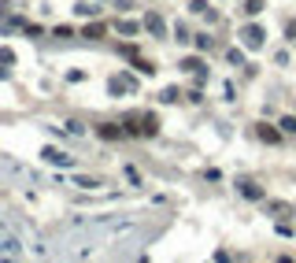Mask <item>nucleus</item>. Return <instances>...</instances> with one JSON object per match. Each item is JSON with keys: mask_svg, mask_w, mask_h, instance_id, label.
<instances>
[{"mask_svg": "<svg viewBox=\"0 0 296 263\" xmlns=\"http://www.w3.org/2000/svg\"><path fill=\"white\" fill-rule=\"evenodd\" d=\"M281 130H285V134H296V119H293V115H285V119H281Z\"/></svg>", "mask_w": 296, "mask_h": 263, "instance_id": "nucleus-5", "label": "nucleus"}, {"mask_svg": "<svg viewBox=\"0 0 296 263\" xmlns=\"http://www.w3.org/2000/svg\"><path fill=\"white\" fill-rule=\"evenodd\" d=\"M241 193H245V196H252V200H259V196H263V189H259V186H252V182H241Z\"/></svg>", "mask_w": 296, "mask_h": 263, "instance_id": "nucleus-2", "label": "nucleus"}, {"mask_svg": "<svg viewBox=\"0 0 296 263\" xmlns=\"http://www.w3.org/2000/svg\"><path fill=\"white\" fill-rule=\"evenodd\" d=\"M245 11H248V15H259V11H263V0H248Z\"/></svg>", "mask_w": 296, "mask_h": 263, "instance_id": "nucleus-4", "label": "nucleus"}, {"mask_svg": "<svg viewBox=\"0 0 296 263\" xmlns=\"http://www.w3.org/2000/svg\"><path fill=\"white\" fill-rule=\"evenodd\" d=\"M259 137L263 141H278V130H271L267 122H259Z\"/></svg>", "mask_w": 296, "mask_h": 263, "instance_id": "nucleus-3", "label": "nucleus"}, {"mask_svg": "<svg viewBox=\"0 0 296 263\" xmlns=\"http://www.w3.org/2000/svg\"><path fill=\"white\" fill-rule=\"evenodd\" d=\"M241 37H245L248 48H259V45H263V30H259V26H245V30H241Z\"/></svg>", "mask_w": 296, "mask_h": 263, "instance_id": "nucleus-1", "label": "nucleus"}]
</instances>
